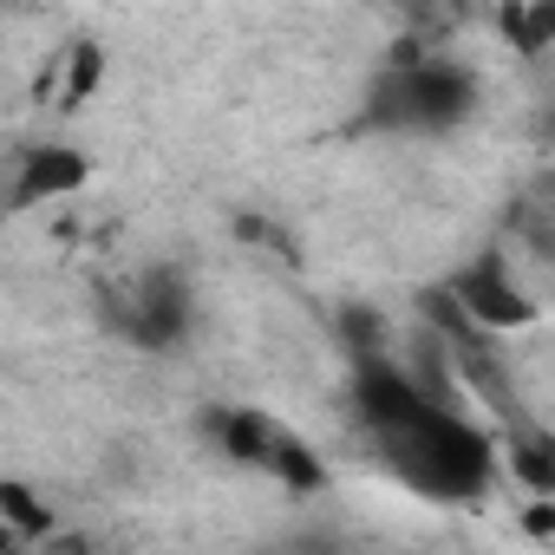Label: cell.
Segmentation results:
<instances>
[{
    "label": "cell",
    "instance_id": "cell-6",
    "mask_svg": "<svg viewBox=\"0 0 555 555\" xmlns=\"http://www.w3.org/2000/svg\"><path fill=\"white\" fill-rule=\"evenodd\" d=\"M0 516H8V535L21 542V548H34L40 535H53V509L21 483V477H8L0 483Z\"/></svg>",
    "mask_w": 555,
    "mask_h": 555
},
{
    "label": "cell",
    "instance_id": "cell-8",
    "mask_svg": "<svg viewBox=\"0 0 555 555\" xmlns=\"http://www.w3.org/2000/svg\"><path fill=\"white\" fill-rule=\"evenodd\" d=\"M0 555H34V548H21V542H8V548H0Z\"/></svg>",
    "mask_w": 555,
    "mask_h": 555
},
{
    "label": "cell",
    "instance_id": "cell-7",
    "mask_svg": "<svg viewBox=\"0 0 555 555\" xmlns=\"http://www.w3.org/2000/svg\"><path fill=\"white\" fill-rule=\"evenodd\" d=\"M496 34L516 53H548L555 47V0H548V8H503L496 14Z\"/></svg>",
    "mask_w": 555,
    "mask_h": 555
},
{
    "label": "cell",
    "instance_id": "cell-5",
    "mask_svg": "<svg viewBox=\"0 0 555 555\" xmlns=\"http://www.w3.org/2000/svg\"><path fill=\"white\" fill-rule=\"evenodd\" d=\"M86 183H92V164H86V151H73V144H40V151H27V157H21L8 203H14V209H40V203L79 196Z\"/></svg>",
    "mask_w": 555,
    "mask_h": 555
},
{
    "label": "cell",
    "instance_id": "cell-3",
    "mask_svg": "<svg viewBox=\"0 0 555 555\" xmlns=\"http://www.w3.org/2000/svg\"><path fill=\"white\" fill-rule=\"evenodd\" d=\"M144 353H170L183 334H190V295H183V282L177 274H144L138 282V295L131 301H118V314H112Z\"/></svg>",
    "mask_w": 555,
    "mask_h": 555
},
{
    "label": "cell",
    "instance_id": "cell-4",
    "mask_svg": "<svg viewBox=\"0 0 555 555\" xmlns=\"http://www.w3.org/2000/svg\"><path fill=\"white\" fill-rule=\"evenodd\" d=\"M470 327H529L535 321V301L503 274V261L496 255H483V261H470L457 282H451V295H444Z\"/></svg>",
    "mask_w": 555,
    "mask_h": 555
},
{
    "label": "cell",
    "instance_id": "cell-1",
    "mask_svg": "<svg viewBox=\"0 0 555 555\" xmlns=\"http://www.w3.org/2000/svg\"><path fill=\"white\" fill-rule=\"evenodd\" d=\"M353 405H360V425L373 431L379 457L399 470V483H412V490L431 496V503H477V496H483V483H490V470H496L490 438H483L470 418L431 405L399 366L360 360V373H353Z\"/></svg>",
    "mask_w": 555,
    "mask_h": 555
},
{
    "label": "cell",
    "instance_id": "cell-2",
    "mask_svg": "<svg viewBox=\"0 0 555 555\" xmlns=\"http://www.w3.org/2000/svg\"><path fill=\"white\" fill-rule=\"evenodd\" d=\"M477 105V86L464 66L451 60H399L379 73V86L366 92V125L373 131H412V138H431V131H451L464 125Z\"/></svg>",
    "mask_w": 555,
    "mask_h": 555
}]
</instances>
